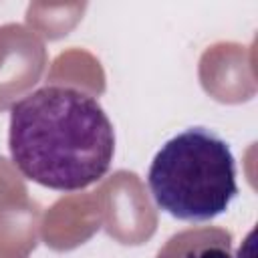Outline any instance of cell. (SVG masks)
I'll return each instance as SVG.
<instances>
[{
  "label": "cell",
  "instance_id": "obj_1",
  "mask_svg": "<svg viewBox=\"0 0 258 258\" xmlns=\"http://www.w3.org/2000/svg\"><path fill=\"white\" fill-rule=\"evenodd\" d=\"M8 149L30 181L77 191L109 171L115 131L95 97L75 87L46 85L12 105Z\"/></svg>",
  "mask_w": 258,
  "mask_h": 258
},
{
  "label": "cell",
  "instance_id": "obj_2",
  "mask_svg": "<svg viewBox=\"0 0 258 258\" xmlns=\"http://www.w3.org/2000/svg\"><path fill=\"white\" fill-rule=\"evenodd\" d=\"M147 185L169 216L208 222L224 214L238 194L236 159L220 135L206 127H187L155 153Z\"/></svg>",
  "mask_w": 258,
  "mask_h": 258
},
{
  "label": "cell",
  "instance_id": "obj_3",
  "mask_svg": "<svg viewBox=\"0 0 258 258\" xmlns=\"http://www.w3.org/2000/svg\"><path fill=\"white\" fill-rule=\"evenodd\" d=\"M196 258H232L228 252V244L226 246H208L204 250H200L196 254Z\"/></svg>",
  "mask_w": 258,
  "mask_h": 258
}]
</instances>
